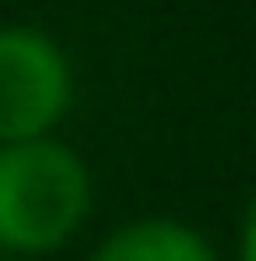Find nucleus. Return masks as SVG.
Here are the masks:
<instances>
[{"label":"nucleus","mask_w":256,"mask_h":261,"mask_svg":"<svg viewBox=\"0 0 256 261\" xmlns=\"http://www.w3.org/2000/svg\"><path fill=\"white\" fill-rule=\"evenodd\" d=\"M91 261H219L214 245L192 229V224L176 219H139L112 229L107 240L96 245Z\"/></svg>","instance_id":"3"},{"label":"nucleus","mask_w":256,"mask_h":261,"mask_svg":"<svg viewBox=\"0 0 256 261\" xmlns=\"http://www.w3.org/2000/svg\"><path fill=\"white\" fill-rule=\"evenodd\" d=\"M240 261H256V197L246 208V224H240Z\"/></svg>","instance_id":"4"},{"label":"nucleus","mask_w":256,"mask_h":261,"mask_svg":"<svg viewBox=\"0 0 256 261\" xmlns=\"http://www.w3.org/2000/svg\"><path fill=\"white\" fill-rule=\"evenodd\" d=\"M75 101L64 48L38 27H0V149L54 139Z\"/></svg>","instance_id":"2"},{"label":"nucleus","mask_w":256,"mask_h":261,"mask_svg":"<svg viewBox=\"0 0 256 261\" xmlns=\"http://www.w3.org/2000/svg\"><path fill=\"white\" fill-rule=\"evenodd\" d=\"M91 213V171L64 139L0 149V251L48 256Z\"/></svg>","instance_id":"1"}]
</instances>
